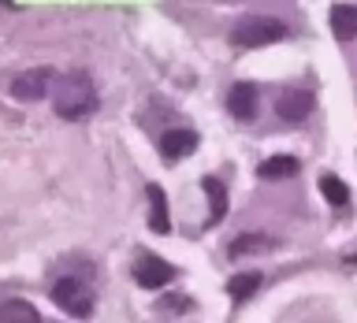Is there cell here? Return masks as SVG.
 Listing matches in <instances>:
<instances>
[{"instance_id":"cell-13","label":"cell","mask_w":357,"mask_h":323,"mask_svg":"<svg viewBox=\"0 0 357 323\" xmlns=\"http://www.w3.org/2000/svg\"><path fill=\"white\" fill-rule=\"evenodd\" d=\"M257 175L268 178V182H275V178H290V175H298V160H294V156H272V160H264L261 167H257Z\"/></svg>"},{"instance_id":"cell-9","label":"cell","mask_w":357,"mask_h":323,"mask_svg":"<svg viewBox=\"0 0 357 323\" xmlns=\"http://www.w3.org/2000/svg\"><path fill=\"white\" fill-rule=\"evenodd\" d=\"M331 33L339 41H354L357 38V8L354 4H335L331 8Z\"/></svg>"},{"instance_id":"cell-11","label":"cell","mask_w":357,"mask_h":323,"mask_svg":"<svg viewBox=\"0 0 357 323\" xmlns=\"http://www.w3.org/2000/svg\"><path fill=\"white\" fill-rule=\"evenodd\" d=\"M149 227L156 234H167L172 230V219H167V197H164V189L160 186H149Z\"/></svg>"},{"instance_id":"cell-15","label":"cell","mask_w":357,"mask_h":323,"mask_svg":"<svg viewBox=\"0 0 357 323\" xmlns=\"http://www.w3.org/2000/svg\"><path fill=\"white\" fill-rule=\"evenodd\" d=\"M257 290H261V275L257 271H245V275H234L231 283H227V294L234 301H245V297H253Z\"/></svg>"},{"instance_id":"cell-17","label":"cell","mask_w":357,"mask_h":323,"mask_svg":"<svg viewBox=\"0 0 357 323\" xmlns=\"http://www.w3.org/2000/svg\"><path fill=\"white\" fill-rule=\"evenodd\" d=\"M350 264H357V256H350Z\"/></svg>"},{"instance_id":"cell-10","label":"cell","mask_w":357,"mask_h":323,"mask_svg":"<svg viewBox=\"0 0 357 323\" xmlns=\"http://www.w3.org/2000/svg\"><path fill=\"white\" fill-rule=\"evenodd\" d=\"M0 323H41V316H38V308H33L30 301L8 297L4 305H0Z\"/></svg>"},{"instance_id":"cell-8","label":"cell","mask_w":357,"mask_h":323,"mask_svg":"<svg viewBox=\"0 0 357 323\" xmlns=\"http://www.w3.org/2000/svg\"><path fill=\"white\" fill-rule=\"evenodd\" d=\"M194 149H197V134L194 130H186V127L164 130V138H160V156L164 160H186Z\"/></svg>"},{"instance_id":"cell-2","label":"cell","mask_w":357,"mask_h":323,"mask_svg":"<svg viewBox=\"0 0 357 323\" xmlns=\"http://www.w3.org/2000/svg\"><path fill=\"white\" fill-rule=\"evenodd\" d=\"M52 301L67 312V316L86 320L89 312H93V286H89L82 275H60L52 283Z\"/></svg>"},{"instance_id":"cell-12","label":"cell","mask_w":357,"mask_h":323,"mask_svg":"<svg viewBox=\"0 0 357 323\" xmlns=\"http://www.w3.org/2000/svg\"><path fill=\"white\" fill-rule=\"evenodd\" d=\"M205 197H208V223L216 227L227 216V189H223L220 178H205Z\"/></svg>"},{"instance_id":"cell-5","label":"cell","mask_w":357,"mask_h":323,"mask_svg":"<svg viewBox=\"0 0 357 323\" xmlns=\"http://www.w3.org/2000/svg\"><path fill=\"white\" fill-rule=\"evenodd\" d=\"M130 271H134V283L145 286V290H160V286H167L175 278V267L167 264V260H160V256H153V253L138 256Z\"/></svg>"},{"instance_id":"cell-7","label":"cell","mask_w":357,"mask_h":323,"mask_svg":"<svg viewBox=\"0 0 357 323\" xmlns=\"http://www.w3.org/2000/svg\"><path fill=\"white\" fill-rule=\"evenodd\" d=\"M309 111H312L309 89H287V93H279V100H275V116L283 123H301V119H309Z\"/></svg>"},{"instance_id":"cell-14","label":"cell","mask_w":357,"mask_h":323,"mask_svg":"<svg viewBox=\"0 0 357 323\" xmlns=\"http://www.w3.org/2000/svg\"><path fill=\"white\" fill-rule=\"evenodd\" d=\"M320 194H324V200L328 205H335V208H346L350 205V189H346V182L339 175H320Z\"/></svg>"},{"instance_id":"cell-1","label":"cell","mask_w":357,"mask_h":323,"mask_svg":"<svg viewBox=\"0 0 357 323\" xmlns=\"http://www.w3.org/2000/svg\"><path fill=\"white\" fill-rule=\"evenodd\" d=\"M52 108L60 119H86L97 108V89L86 71H67L52 86Z\"/></svg>"},{"instance_id":"cell-16","label":"cell","mask_w":357,"mask_h":323,"mask_svg":"<svg viewBox=\"0 0 357 323\" xmlns=\"http://www.w3.org/2000/svg\"><path fill=\"white\" fill-rule=\"evenodd\" d=\"M272 245V238H264V234H238V238L231 242V256H250V253H261Z\"/></svg>"},{"instance_id":"cell-3","label":"cell","mask_w":357,"mask_h":323,"mask_svg":"<svg viewBox=\"0 0 357 323\" xmlns=\"http://www.w3.org/2000/svg\"><path fill=\"white\" fill-rule=\"evenodd\" d=\"M234 45H245V49H261V45L283 41L287 38V22H279L272 15H245L238 19V26L231 30Z\"/></svg>"},{"instance_id":"cell-4","label":"cell","mask_w":357,"mask_h":323,"mask_svg":"<svg viewBox=\"0 0 357 323\" xmlns=\"http://www.w3.org/2000/svg\"><path fill=\"white\" fill-rule=\"evenodd\" d=\"M49 86H56L52 74H49V67H33V71H22V74L11 78L8 93H11V100L30 104V100H41L45 93H49Z\"/></svg>"},{"instance_id":"cell-6","label":"cell","mask_w":357,"mask_h":323,"mask_svg":"<svg viewBox=\"0 0 357 323\" xmlns=\"http://www.w3.org/2000/svg\"><path fill=\"white\" fill-rule=\"evenodd\" d=\"M227 108L231 116L238 123H250L257 119V111H261V100H257V86L253 82H234L231 93H227Z\"/></svg>"}]
</instances>
